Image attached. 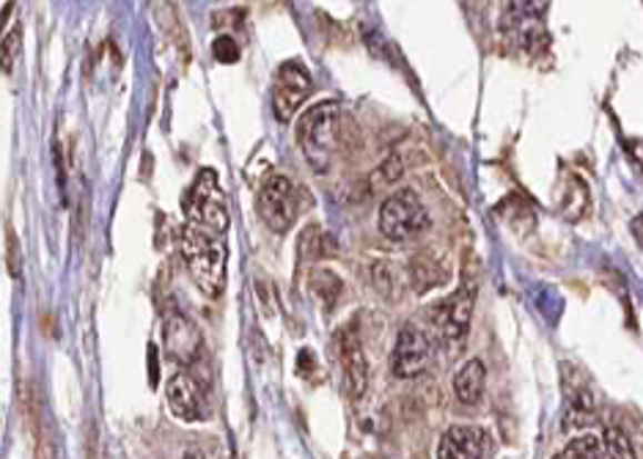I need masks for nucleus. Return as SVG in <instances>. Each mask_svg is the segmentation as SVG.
Listing matches in <instances>:
<instances>
[{
    "label": "nucleus",
    "mask_w": 643,
    "mask_h": 459,
    "mask_svg": "<svg viewBox=\"0 0 643 459\" xmlns=\"http://www.w3.org/2000/svg\"><path fill=\"white\" fill-rule=\"evenodd\" d=\"M179 251L184 256L195 287L207 298H220L225 289V246L220 235L188 223L179 231Z\"/></svg>",
    "instance_id": "f257e3e1"
},
{
    "label": "nucleus",
    "mask_w": 643,
    "mask_h": 459,
    "mask_svg": "<svg viewBox=\"0 0 643 459\" xmlns=\"http://www.w3.org/2000/svg\"><path fill=\"white\" fill-rule=\"evenodd\" d=\"M335 141H339V104L322 102L309 108L298 121V143L314 171L324 173L333 162Z\"/></svg>",
    "instance_id": "f03ea898"
},
{
    "label": "nucleus",
    "mask_w": 643,
    "mask_h": 459,
    "mask_svg": "<svg viewBox=\"0 0 643 459\" xmlns=\"http://www.w3.org/2000/svg\"><path fill=\"white\" fill-rule=\"evenodd\" d=\"M182 209L193 226L214 231V235H223V231L229 229V204H225V196L223 190H220L218 177H214V171H210V168L195 173L193 184H190L182 199Z\"/></svg>",
    "instance_id": "7ed1b4c3"
},
{
    "label": "nucleus",
    "mask_w": 643,
    "mask_h": 459,
    "mask_svg": "<svg viewBox=\"0 0 643 459\" xmlns=\"http://www.w3.org/2000/svg\"><path fill=\"white\" fill-rule=\"evenodd\" d=\"M429 229V212L419 193L410 188L388 196L380 207V231L393 242H410Z\"/></svg>",
    "instance_id": "20e7f679"
},
{
    "label": "nucleus",
    "mask_w": 643,
    "mask_h": 459,
    "mask_svg": "<svg viewBox=\"0 0 643 459\" xmlns=\"http://www.w3.org/2000/svg\"><path fill=\"white\" fill-rule=\"evenodd\" d=\"M547 3H506L501 14V31L518 50L536 52L547 48V28L542 14Z\"/></svg>",
    "instance_id": "39448f33"
},
{
    "label": "nucleus",
    "mask_w": 643,
    "mask_h": 459,
    "mask_svg": "<svg viewBox=\"0 0 643 459\" xmlns=\"http://www.w3.org/2000/svg\"><path fill=\"white\" fill-rule=\"evenodd\" d=\"M314 80L300 61H287L278 67L275 83H272V110L278 121H292L298 108L309 100Z\"/></svg>",
    "instance_id": "423d86ee"
},
{
    "label": "nucleus",
    "mask_w": 643,
    "mask_h": 459,
    "mask_svg": "<svg viewBox=\"0 0 643 459\" xmlns=\"http://www.w3.org/2000/svg\"><path fill=\"white\" fill-rule=\"evenodd\" d=\"M259 218L264 220L270 231L275 235H287L298 218V196H294L292 182L287 177H270L262 184L257 196Z\"/></svg>",
    "instance_id": "0eeeda50"
},
{
    "label": "nucleus",
    "mask_w": 643,
    "mask_h": 459,
    "mask_svg": "<svg viewBox=\"0 0 643 459\" xmlns=\"http://www.w3.org/2000/svg\"><path fill=\"white\" fill-rule=\"evenodd\" d=\"M335 352H339L341 375H344V391L350 399H363L369 388V363L363 356L361 333L355 325H344L335 336Z\"/></svg>",
    "instance_id": "6e6552de"
},
{
    "label": "nucleus",
    "mask_w": 643,
    "mask_h": 459,
    "mask_svg": "<svg viewBox=\"0 0 643 459\" xmlns=\"http://www.w3.org/2000/svg\"><path fill=\"white\" fill-rule=\"evenodd\" d=\"M432 360V341L415 325H404L396 336V345L391 352V371L399 380H413L421 371H426Z\"/></svg>",
    "instance_id": "1a4fd4ad"
},
{
    "label": "nucleus",
    "mask_w": 643,
    "mask_h": 459,
    "mask_svg": "<svg viewBox=\"0 0 643 459\" xmlns=\"http://www.w3.org/2000/svg\"><path fill=\"white\" fill-rule=\"evenodd\" d=\"M473 303H476V287H462L451 295L449 300L434 306L432 325L443 341H460L465 339L468 328H471Z\"/></svg>",
    "instance_id": "9d476101"
},
{
    "label": "nucleus",
    "mask_w": 643,
    "mask_h": 459,
    "mask_svg": "<svg viewBox=\"0 0 643 459\" xmlns=\"http://www.w3.org/2000/svg\"><path fill=\"white\" fill-rule=\"evenodd\" d=\"M162 345H165L168 358L177 360V363L190 366L201 358L204 350V339H201V330L190 322L182 313H171L165 319V330H162Z\"/></svg>",
    "instance_id": "9b49d317"
},
{
    "label": "nucleus",
    "mask_w": 643,
    "mask_h": 459,
    "mask_svg": "<svg viewBox=\"0 0 643 459\" xmlns=\"http://www.w3.org/2000/svg\"><path fill=\"white\" fill-rule=\"evenodd\" d=\"M165 399L168 408H171L179 421H199L204 416V393H201V386L188 371H179V375L168 380Z\"/></svg>",
    "instance_id": "f8f14e48"
},
{
    "label": "nucleus",
    "mask_w": 643,
    "mask_h": 459,
    "mask_svg": "<svg viewBox=\"0 0 643 459\" xmlns=\"http://www.w3.org/2000/svg\"><path fill=\"white\" fill-rule=\"evenodd\" d=\"M486 446L484 429L473 423H456L445 429L438 443V459H482Z\"/></svg>",
    "instance_id": "ddd939ff"
},
{
    "label": "nucleus",
    "mask_w": 643,
    "mask_h": 459,
    "mask_svg": "<svg viewBox=\"0 0 643 459\" xmlns=\"http://www.w3.org/2000/svg\"><path fill=\"white\" fill-rule=\"evenodd\" d=\"M484 386H486V369L479 358L465 360V363L460 366V371L454 375V393L462 405H468V408L482 402Z\"/></svg>",
    "instance_id": "4468645a"
},
{
    "label": "nucleus",
    "mask_w": 643,
    "mask_h": 459,
    "mask_svg": "<svg viewBox=\"0 0 643 459\" xmlns=\"http://www.w3.org/2000/svg\"><path fill=\"white\" fill-rule=\"evenodd\" d=\"M555 459H607L605 443L596 435H581V438H572L564 449L555 455Z\"/></svg>",
    "instance_id": "2eb2a0df"
},
{
    "label": "nucleus",
    "mask_w": 643,
    "mask_h": 459,
    "mask_svg": "<svg viewBox=\"0 0 643 459\" xmlns=\"http://www.w3.org/2000/svg\"><path fill=\"white\" fill-rule=\"evenodd\" d=\"M602 443H605L607 459H639L635 457V449H633V443H630V438L624 429L607 427L605 435H602Z\"/></svg>",
    "instance_id": "dca6fc26"
},
{
    "label": "nucleus",
    "mask_w": 643,
    "mask_h": 459,
    "mask_svg": "<svg viewBox=\"0 0 643 459\" xmlns=\"http://www.w3.org/2000/svg\"><path fill=\"white\" fill-rule=\"evenodd\" d=\"M311 289L322 298L324 306H333L341 295V278L330 270L311 272Z\"/></svg>",
    "instance_id": "f3484780"
},
{
    "label": "nucleus",
    "mask_w": 643,
    "mask_h": 459,
    "mask_svg": "<svg viewBox=\"0 0 643 459\" xmlns=\"http://www.w3.org/2000/svg\"><path fill=\"white\" fill-rule=\"evenodd\" d=\"M20 28H11L9 33H3V44H0V61H3V74L14 72L17 56H20Z\"/></svg>",
    "instance_id": "a211bd4d"
},
{
    "label": "nucleus",
    "mask_w": 643,
    "mask_h": 459,
    "mask_svg": "<svg viewBox=\"0 0 643 459\" xmlns=\"http://www.w3.org/2000/svg\"><path fill=\"white\" fill-rule=\"evenodd\" d=\"M212 52H214V58H218L220 63H234L237 58H240V48H237V42L231 37H218V39H214Z\"/></svg>",
    "instance_id": "6ab92c4d"
},
{
    "label": "nucleus",
    "mask_w": 643,
    "mask_h": 459,
    "mask_svg": "<svg viewBox=\"0 0 643 459\" xmlns=\"http://www.w3.org/2000/svg\"><path fill=\"white\" fill-rule=\"evenodd\" d=\"M6 248H9V253H6V261H9L11 276L20 278V253H17V237H14V231H11V226L6 229Z\"/></svg>",
    "instance_id": "aec40b11"
},
{
    "label": "nucleus",
    "mask_w": 643,
    "mask_h": 459,
    "mask_svg": "<svg viewBox=\"0 0 643 459\" xmlns=\"http://www.w3.org/2000/svg\"><path fill=\"white\" fill-rule=\"evenodd\" d=\"M630 231H633V237L639 240V246L643 248V212L635 214L633 223H630Z\"/></svg>",
    "instance_id": "412c9836"
},
{
    "label": "nucleus",
    "mask_w": 643,
    "mask_h": 459,
    "mask_svg": "<svg viewBox=\"0 0 643 459\" xmlns=\"http://www.w3.org/2000/svg\"><path fill=\"white\" fill-rule=\"evenodd\" d=\"M184 459H207V455H204V449H190L188 455H184Z\"/></svg>",
    "instance_id": "4be33fe9"
}]
</instances>
